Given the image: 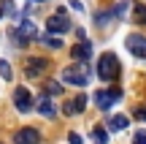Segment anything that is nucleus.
<instances>
[{
	"label": "nucleus",
	"mask_w": 146,
	"mask_h": 144,
	"mask_svg": "<svg viewBox=\"0 0 146 144\" xmlns=\"http://www.w3.org/2000/svg\"><path fill=\"white\" fill-rule=\"evenodd\" d=\"M119 71H122V65H119V57H116L114 52L100 54V60H98V76H100L103 82L119 79Z\"/></svg>",
	"instance_id": "f257e3e1"
},
{
	"label": "nucleus",
	"mask_w": 146,
	"mask_h": 144,
	"mask_svg": "<svg viewBox=\"0 0 146 144\" xmlns=\"http://www.w3.org/2000/svg\"><path fill=\"white\" fill-rule=\"evenodd\" d=\"M89 68L87 63H76V65H68L62 68V84H73V87H87L89 84Z\"/></svg>",
	"instance_id": "f03ea898"
},
{
	"label": "nucleus",
	"mask_w": 146,
	"mask_h": 144,
	"mask_svg": "<svg viewBox=\"0 0 146 144\" xmlns=\"http://www.w3.org/2000/svg\"><path fill=\"white\" fill-rule=\"evenodd\" d=\"M95 106L100 109V112H106V109H111L116 101H122V90L119 87H108V90H98L95 92Z\"/></svg>",
	"instance_id": "7ed1b4c3"
},
{
	"label": "nucleus",
	"mask_w": 146,
	"mask_h": 144,
	"mask_svg": "<svg viewBox=\"0 0 146 144\" xmlns=\"http://www.w3.org/2000/svg\"><path fill=\"white\" fill-rule=\"evenodd\" d=\"M68 30H70V19L65 11H57L46 19V33H52L54 38H60V33H68Z\"/></svg>",
	"instance_id": "20e7f679"
},
{
	"label": "nucleus",
	"mask_w": 146,
	"mask_h": 144,
	"mask_svg": "<svg viewBox=\"0 0 146 144\" xmlns=\"http://www.w3.org/2000/svg\"><path fill=\"white\" fill-rule=\"evenodd\" d=\"M125 46H127V52H130V54L146 60V35H143V33H130L127 41H125Z\"/></svg>",
	"instance_id": "39448f33"
},
{
	"label": "nucleus",
	"mask_w": 146,
	"mask_h": 144,
	"mask_svg": "<svg viewBox=\"0 0 146 144\" xmlns=\"http://www.w3.org/2000/svg\"><path fill=\"white\" fill-rule=\"evenodd\" d=\"M14 106L19 109L22 114H27V112L35 109V101H33V95H30L27 87H16V90H14Z\"/></svg>",
	"instance_id": "423d86ee"
},
{
	"label": "nucleus",
	"mask_w": 146,
	"mask_h": 144,
	"mask_svg": "<svg viewBox=\"0 0 146 144\" xmlns=\"http://www.w3.org/2000/svg\"><path fill=\"white\" fill-rule=\"evenodd\" d=\"M43 71H49V60H46V57H30V60L25 63V76H30V79L41 76Z\"/></svg>",
	"instance_id": "0eeeda50"
},
{
	"label": "nucleus",
	"mask_w": 146,
	"mask_h": 144,
	"mask_svg": "<svg viewBox=\"0 0 146 144\" xmlns=\"http://www.w3.org/2000/svg\"><path fill=\"white\" fill-rule=\"evenodd\" d=\"M14 144H41V133L35 128H19L14 133Z\"/></svg>",
	"instance_id": "6e6552de"
},
{
	"label": "nucleus",
	"mask_w": 146,
	"mask_h": 144,
	"mask_svg": "<svg viewBox=\"0 0 146 144\" xmlns=\"http://www.w3.org/2000/svg\"><path fill=\"white\" fill-rule=\"evenodd\" d=\"M35 112L38 114H43V117H54L57 114V106H54V98H49L46 92H43L41 98L35 101Z\"/></svg>",
	"instance_id": "1a4fd4ad"
},
{
	"label": "nucleus",
	"mask_w": 146,
	"mask_h": 144,
	"mask_svg": "<svg viewBox=\"0 0 146 144\" xmlns=\"http://www.w3.org/2000/svg\"><path fill=\"white\" fill-rule=\"evenodd\" d=\"M84 109H87V95H76V98H70L68 103L62 106V114H81Z\"/></svg>",
	"instance_id": "9d476101"
},
{
	"label": "nucleus",
	"mask_w": 146,
	"mask_h": 144,
	"mask_svg": "<svg viewBox=\"0 0 146 144\" xmlns=\"http://www.w3.org/2000/svg\"><path fill=\"white\" fill-rule=\"evenodd\" d=\"M89 52H92V44L84 41V44H76L70 54H73V60H76V63H87V60H89Z\"/></svg>",
	"instance_id": "9b49d317"
},
{
	"label": "nucleus",
	"mask_w": 146,
	"mask_h": 144,
	"mask_svg": "<svg viewBox=\"0 0 146 144\" xmlns=\"http://www.w3.org/2000/svg\"><path fill=\"white\" fill-rule=\"evenodd\" d=\"M127 125H130V120H127L125 114H114V117H108V125H106V131H125Z\"/></svg>",
	"instance_id": "f8f14e48"
},
{
	"label": "nucleus",
	"mask_w": 146,
	"mask_h": 144,
	"mask_svg": "<svg viewBox=\"0 0 146 144\" xmlns=\"http://www.w3.org/2000/svg\"><path fill=\"white\" fill-rule=\"evenodd\" d=\"M19 30H22V35H25L27 41H33V38H35V41H38V38H41V35H38V27L33 25V22L27 19V16H25V19H22V27H19Z\"/></svg>",
	"instance_id": "ddd939ff"
},
{
	"label": "nucleus",
	"mask_w": 146,
	"mask_h": 144,
	"mask_svg": "<svg viewBox=\"0 0 146 144\" xmlns=\"http://www.w3.org/2000/svg\"><path fill=\"white\" fill-rule=\"evenodd\" d=\"M8 41H11V44H14V46H19V49H25V46H27V44H30V41H27V38H25V35H22V30H19V27H14V30H11V33H8Z\"/></svg>",
	"instance_id": "4468645a"
},
{
	"label": "nucleus",
	"mask_w": 146,
	"mask_h": 144,
	"mask_svg": "<svg viewBox=\"0 0 146 144\" xmlns=\"http://www.w3.org/2000/svg\"><path fill=\"white\" fill-rule=\"evenodd\" d=\"M46 95L49 98H57V95H62V82H46Z\"/></svg>",
	"instance_id": "2eb2a0df"
},
{
	"label": "nucleus",
	"mask_w": 146,
	"mask_h": 144,
	"mask_svg": "<svg viewBox=\"0 0 146 144\" xmlns=\"http://www.w3.org/2000/svg\"><path fill=\"white\" fill-rule=\"evenodd\" d=\"M0 8H3V16H19V8H16L14 5V0H3V3H0Z\"/></svg>",
	"instance_id": "dca6fc26"
},
{
	"label": "nucleus",
	"mask_w": 146,
	"mask_h": 144,
	"mask_svg": "<svg viewBox=\"0 0 146 144\" xmlns=\"http://www.w3.org/2000/svg\"><path fill=\"white\" fill-rule=\"evenodd\" d=\"M92 136H95V144H106V141H108V131L100 128V125H95V128H92Z\"/></svg>",
	"instance_id": "f3484780"
},
{
	"label": "nucleus",
	"mask_w": 146,
	"mask_h": 144,
	"mask_svg": "<svg viewBox=\"0 0 146 144\" xmlns=\"http://www.w3.org/2000/svg\"><path fill=\"white\" fill-rule=\"evenodd\" d=\"M133 11H135V14H133V19H135L138 25H146V5L138 3V5H133Z\"/></svg>",
	"instance_id": "a211bd4d"
},
{
	"label": "nucleus",
	"mask_w": 146,
	"mask_h": 144,
	"mask_svg": "<svg viewBox=\"0 0 146 144\" xmlns=\"http://www.w3.org/2000/svg\"><path fill=\"white\" fill-rule=\"evenodd\" d=\"M127 8H130V3H127V0H122V3H116V5H114L111 16H114V19H122V16L127 14Z\"/></svg>",
	"instance_id": "6ab92c4d"
},
{
	"label": "nucleus",
	"mask_w": 146,
	"mask_h": 144,
	"mask_svg": "<svg viewBox=\"0 0 146 144\" xmlns=\"http://www.w3.org/2000/svg\"><path fill=\"white\" fill-rule=\"evenodd\" d=\"M38 41H43L49 49H62V38H54V35H41Z\"/></svg>",
	"instance_id": "aec40b11"
},
{
	"label": "nucleus",
	"mask_w": 146,
	"mask_h": 144,
	"mask_svg": "<svg viewBox=\"0 0 146 144\" xmlns=\"http://www.w3.org/2000/svg\"><path fill=\"white\" fill-rule=\"evenodd\" d=\"M0 76H3V79H11V65L5 63V60H0Z\"/></svg>",
	"instance_id": "412c9836"
},
{
	"label": "nucleus",
	"mask_w": 146,
	"mask_h": 144,
	"mask_svg": "<svg viewBox=\"0 0 146 144\" xmlns=\"http://www.w3.org/2000/svg\"><path fill=\"white\" fill-rule=\"evenodd\" d=\"M133 144H146V131H138V133L133 136Z\"/></svg>",
	"instance_id": "4be33fe9"
},
{
	"label": "nucleus",
	"mask_w": 146,
	"mask_h": 144,
	"mask_svg": "<svg viewBox=\"0 0 146 144\" xmlns=\"http://www.w3.org/2000/svg\"><path fill=\"white\" fill-rule=\"evenodd\" d=\"M68 141H70V144H84V139L76 133V131H70V133H68Z\"/></svg>",
	"instance_id": "5701e85b"
},
{
	"label": "nucleus",
	"mask_w": 146,
	"mask_h": 144,
	"mask_svg": "<svg viewBox=\"0 0 146 144\" xmlns=\"http://www.w3.org/2000/svg\"><path fill=\"white\" fill-rule=\"evenodd\" d=\"M135 120L146 123V106H138V109H135Z\"/></svg>",
	"instance_id": "b1692460"
},
{
	"label": "nucleus",
	"mask_w": 146,
	"mask_h": 144,
	"mask_svg": "<svg viewBox=\"0 0 146 144\" xmlns=\"http://www.w3.org/2000/svg\"><path fill=\"white\" fill-rule=\"evenodd\" d=\"M33 3H43V0H33Z\"/></svg>",
	"instance_id": "393cba45"
},
{
	"label": "nucleus",
	"mask_w": 146,
	"mask_h": 144,
	"mask_svg": "<svg viewBox=\"0 0 146 144\" xmlns=\"http://www.w3.org/2000/svg\"><path fill=\"white\" fill-rule=\"evenodd\" d=\"M0 19H3V8H0Z\"/></svg>",
	"instance_id": "a878e982"
}]
</instances>
